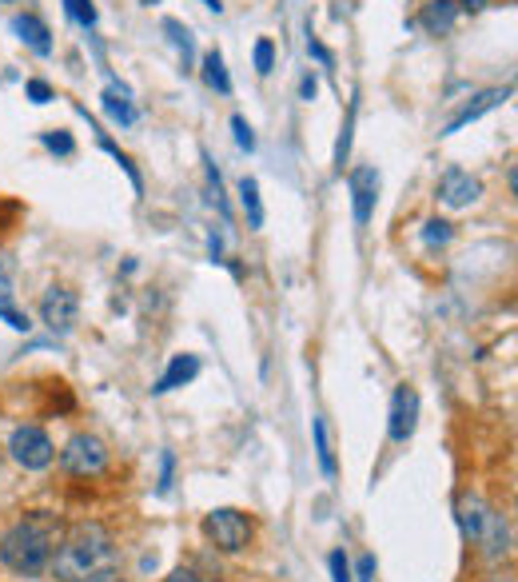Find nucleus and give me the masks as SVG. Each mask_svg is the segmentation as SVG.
<instances>
[{"mask_svg":"<svg viewBox=\"0 0 518 582\" xmlns=\"http://www.w3.org/2000/svg\"><path fill=\"white\" fill-rule=\"evenodd\" d=\"M56 535H60V523L52 515H32L24 523H16L4 539H0V563L24 579H36L52 567V555H56Z\"/></svg>","mask_w":518,"mask_h":582,"instance_id":"1","label":"nucleus"},{"mask_svg":"<svg viewBox=\"0 0 518 582\" xmlns=\"http://www.w3.org/2000/svg\"><path fill=\"white\" fill-rule=\"evenodd\" d=\"M116 559V547H112V535L100 527V523H84L76 527L52 555V575L60 582H84L88 575L112 567Z\"/></svg>","mask_w":518,"mask_h":582,"instance_id":"2","label":"nucleus"},{"mask_svg":"<svg viewBox=\"0 0 518 582\" xmlns=\"http://www.w3.org/2000/svg\"><path fill=\"white\" fill-rule=\"evenodd\" d=\"M60 467H64L68 475H80V479L100 475V471L108 467V447H104L96 435H72V439L64 443V451H60Z\"/></svg>","mask_w":518,"mask_h":582,"instance_id":"3","label":"nucleus"},{"mask_svg":"<svg viewBox=\"0 0 518 582\" xmlns=\"http://www.w3.org/2000/svg\"><path fill=\"white\" fill-rule=\"evenodd\" d=\"M204 531H208V539H212L220 551H228V555L244 551L248 539H252L248 515H240V511H232V507H216V511L204 519Z\"/></svg>","mask_w":518,"mask_h":582,"instance_id":"4","label":"nucleus"},{"mask_svg":"<svg viewBox=\"0 0 518 582\" xmlns=\"http://www.w3.org/2000/svg\"><path fill=\"white\" fill-rule=\"evenodd\" d=\"M8 451L24 471H44L56 459V447L40 427H16L12 439H8Z\"/></svg>","mask_w":518,"mask_h":582,"instance_id":"5","label":"nucleus"},{"mask_svg":"<svg viewBox=\"0 0 518 582\" xmlns=\"http://www.w3.org/2000/svg\"><path fill=\"white\" fill-rule=\"evenodd\" d=\"M76 315H80V299H76L72 291L68 288H48L44 291V299H40V319H44L56 335L72 331V327H76Z\"/></svg>","mask_w":518,"mask_h":582,"instance_id":"6","label":"nucleus"},{"mask_svg":"<svg viewBox=\"0 0 518 582\" xmlns=\"http://www.w3.org/2000/svg\"><path fill=\"white\" fill-rule=\"evenodd\" d=\"M375 200H379V168L363 164L351 172V204H355V224L367 228L375 216Z\"/></svg>","mask_w":518,"mask_h":582,"instance_id":"7","label":"nucleus"},{"mask_svg":"<svg viewBox=\"0 0 518 582\" xmlns=\"http://www.w3.org/2000/svg\"><path fill=\"white\" fill-rule=\"evenodd\" d=\"M415 427H419V391L403 383L395 391V399H391V423H387V431H391L395 443H407L415 435Z\"/></svg>","mask_w":518,"mask_h":582,"instance_id":"8","label":"nucleus"},{"mask_svg":"<svg viewBox=\"0 0 518 582\" xmlns=\"http://www.w3.org/2000/svg\"><path fill=\"white\" fill-rule=\"evenodd\" d=\"M479 196H483V184H479L471 172H463V168L443 172V180H439V200H443L447 208H471Z\"/></svg>","mask_w":518,"mask_h":582,"instance_id":"9","label":"nucleus"},{"mask_svg":"<svg viewBox=\"0 0 518 582\" xmlns=\"http://www.w3.org/2000/svg\"><path fill=\"white\" fill-rule=\"evenodd\" d=\"M507 96H511V88H491V92H479V96H475V100H471V104H467V108H463L455 120H447V128H443L439 136H455V132H463V128H467V124H475L483 112L499 108Z\"/></svg>","mask_w":518,"mask_h":582,"instance_id":"10","label":"nucleus"},{"mask_svg":"<svg viewBox=\"0 0 518 582\" xmlns=\"http://www.w3.org/2000/svg\"><path fill=\"white\" fill-rule=\"evenodd\" d=\"M12 32H16V40L28 44L36 56H48V52H52V32H48V24H44L40 16L20 12V16L12 20Z\"/></svg>","mask_w":518,"mask_h":582,"instance_id":"11","label":"nucleus"},{"mask_svg":"<svg viewBox=\"0 0 518 582\" xmlns=\"http://www.w3.org/2000/svg\"><path fill=\"white\" fill-rule=\"evenodd\" d=\"M455 20H459V4L455 0H431V4H423V16H419V24L431 36H447L455 28Z\"/></svg>","mask_w":518,"mask_h":582,"instance_id":"12","label":"nucleus"},{"mask_svg":"<svg viewBox=\"0 0 518 582\" xmlns=\"http://www.w3.org/2000/svg\"><path fill=\"white\" fill-rule=\"evenodd\" d=\"M196 375H200V359H196V355H176V359H172V367L160 375L156 391H160V395H168V391H176V387L192 383Z\"/></svg>","mask_w":518,"mask_h":582,"instance_id":"13","label":"nucleus"},{"mask_svg":"<svg viewBox=\"0 0 518 582\" xmlns=\"http://www.w3.org/2000/svg\"><path fill=\"white\" fill-rule=\"evenodd\" d=\"M475 543H483V551H487V559H503V555H507V543H511V531H507V523H503V515H495V511H491Z\"/></svg>","mask_w":518,"mask_h":582,"instance_id":"14","label":"nucleus"},{"mask_svg":"<svg viewBox=\"0 0 518 582\" xmlns=\"http://www.w3.org/2000/svg\"><path fill=\"white\" fill-rule=\"evenodd\" d=\"M487 515H491V507H487L483 499L467 495V499L459 503V523H463V535H467V539H479V531H483Z\"/></svg>","mask_w":518,"mask_h":582,"instance_id":"15","label":"nucleus"},{"mask_svg":"<svg viewBox=\"0 0 518 582\" xmlns=\"http://www.w3.org/2000/svg\"><path fill=\"white\" fill-rule=\"evenodd\" d=\"M100 104H104V112L116 120V124H136V108L128 104V88H108L104 96H100Z\"/></svg>","mask_w":518,"mask_h":582,"instance_id":"16","label":"nucleus"},{"mask_svg":"<svg viewBox=\"0 0 518 582\" xmlns=\"http://www.w3.org/2000/svg\"><path fill=\"white\" fill-rule=\"evenodd\" d=\"M204 80H208V88H216L220 96H228L232 92V76H228V68H224V56L212 48V52H204Z\"/></svg>","mask_w":518,"mask_h":582,"instance_id":"17","label":"nucleus"},{"mask_svg":"<svg viewBox=\"0 0 518 582\" xmlns=\"http://www.w3.org/2000/svg\"><path fill=\"white\" fill-rule=\"evenodd\" d=\"M240 204H244V212H248V224H252V228H263V200H259V184L252 176L240 180Z\"/></svg>","mask_w":518,"mask_h":582,"instance_id":"18","label":"nucleus"},{"mask_svg":"<svg viewBox=\"0 0 518 582\" xmlns=\"http://www.w3.org/2000/svg\"><path fill=\"white\" fill-rule=\"evenodd\" d=\"M311 431H315V455H319L323 475H335V451H331V439H327V423H323V419H315V423H311Z\"/></svg>","mask_w":518,"mask_h":582,"instance_id":"19","label":"nucleus"},{"mask_svg":"<svg viewBox=\"0 0 518 582\" xmlns=\"http://www.w3.org/2000/svg\"><path fill=\"white\" fill-rule=\"evenodd\" d=\"M451 236H455V232H451V224H447V220H427V224H423V240H427L431 248L451 244Z\"/></svg>","mask_w":518,"mask_h":582,"instance_id":"20","label":"nucleus"},{"mask_svg":"<svg viewBox=\"0 0 518 582\" xmlns=\"http://www.w3.org/2000/svg\"><path fill=\"white\" fill-rule=\"evenodd\" d=\"M252 60H256L259 76H267V72L275 68V44H271L267 36H259V40H256V52H252Z\"/></svg>","mask_w":518,"mask_h":582,"instance_id":"21","label":"nucleus"},{"mask_svg":"<svg viewBox=\"0 0 518 582\" xmlns=\"http://www.w3.org/2000/svg\"><path fill=\"white\" fill-rule=\"evenodd\" d=\"M164 32H172V44L184 52V60H192V32L180 20H164Z\"/></svg>","mask_w":518,"mask_h":582,"instance_id":"22","label":"nucleus"},{"mask_svg":"<svg viewBox=\"0 0 518 582\" xmlns=\"http://www.w3.org/2000/svg\"><path fill=\"white\" fill-rule=\"evenodd\" d=\"M64 8H68V16H72L76 24H84V28L96 24V8H92V0H64Z\"/></svg>","mask_w":518,"mask_h":582,"instance_id":"23","label":"nucleus"},{"mask_svg":"<svg viewBox=\"0 0 518 582\" xmlns=\"http://www.w3.org/2000/svg\"><path fill=\"white\" fill-rule=\"evenodd\" d=\"M232 132H236V144L244 152H256V132H252V124L244 116H232Z\"/></svg>","mask_w":518,"mask_h":582,"instance_id":"24","label":"nucleus"},{"mask_svg":"<svg viewBox=\"0 0 518 582\" xmlns=\"http://www.w3.org/2000/svg\"><path fill=\"white\" fill-rule=\"evenodd\" d=\"M40 140H44V148H48V152H60V156H72V152H76V144H72V136H68V132H44Z\"/></svg>","mask_w":518,"mask_h":582,"instance_id":"25","label":"nucleus"},{"mask_svg":"<svg viewBox=\"0 0 518 582\" xmlns=\"http://www.w3.org/2000/svg\"><path fill=\"white\" fill-rule=\"evenodd\" d=\"M24 92H28V100H32V104H48V100H56L52 84H44V80H28V84H24Z\"/></svg>","mask_w":518,"mask_h":582,"instance_id":"26","label":"nucleus"},{"mask_svg":"<svg viewBox=\"0 0 518 582\" xmlns=\"http://www.w3.org/2000/svg\"><path fill=\"white\" fill-rule=\"evenodd\" d=\"M0 319H4L12 331H28V327H32L28 315H20V311H12V307H0Z\"/></svg>","mask_w":518,"mask_h":582,"instance_id":"27","label":"nucleus"},{"mask_svg":"<svg viewBox=\"0 0 518 582\" xmlns=\"http://www.w3.org/2000/svg\"><path fill=\"white\" fill-rule=\"evenodd\" d=\"M331 575H335V582H351V571H347V555H343V551H335V555H331Z\"/></svg>","mask_w":518,"mask_h":582,"instance_id":"28","label":"nucleus"},{"mask_svg":"<svg viewBox=\"0 0 518 582\" xmlns=\"http://www.w3.org/2000/svg\"><path fill=\"white\" fill-rule=\"evenodd\" d=\"M307 52H311V56H315L319 64H327V68H331V52H327V48H323V44H319L315 36H307Z\"/></svg>","mask_w":518,"mask_h":582,"instance_id":"29","label":"nucleus"},{"mask_svg":"<svg viewBox=\"0 0 518 582\" xmlns=\"http://www.w3.org/2000/svg\"><path fill=\"white\" fill-rule=\"evenodd\" d=\"M355 579L375 582V559H371V555H363V559H359V575H355Z\"/></svg>","mask_w":518,"mask_h":582,"instance_id":"30","label":"nucleus"},{"mask_svg":"<svg viewBox=\"0 0 518 582\" xmlns=\"http://www.w3.org/2000/svg\"><path fill=\"white\" fill-rule=\"evenodd\" d=\"M299 92H303V100H315V92H319V80H315V76H303Z\"/></svg>","mask_w":518,"mask_h":582,"instance_id":"31","label":"nucleus"},{"mask_svg":"<svg viewBox=\"0 0 518 582\" xmlns=\"http://www.w3.org/2000/svg\"><path fill=\"white\" fill-rule=\"evenodd\" d=\"M172 487V455H164V471H160V495Z\"/></svg>","mask_w":518,"mask_h":582,"instance_id":"32","label":"nucleus"},{"mask_svg":"<svg viewBox=\"0 0 518 582\" xmlns=\"http://www.w3.org/2000/svg\"><path fill=\"white\" fill-rule=\"evenodd\" d=\"M84 582H120V575L112 571V567H104V571H96V575H88Z\"/></svg>","mask_w":518,"mask_h":582,"instance_id":"33","label":"nucleus"},{"mask_svg":"<svg viewBox=\"0 0 518 582\" xmlns=\"http://www.w3.org/2000/svg\"><path fill=\"white\" fill-rule=\"evenodd\" d=\"M164 582H200L196 579V571H188V567H180V571H172V575H168V579Z\"/></svg>","mask_w":518,"mask_h":582,"instance_id":"34","label":"nucleus"},{"mask_svg":"<svg viewBox=\"0 0 518 582\" xmlns=\"http://www.w3.org/2000/svg\"><path fill=\"white\" fill-rule=\"evenodd\" d=\"M491 0H459V12H483Z\"/></svg>","mask_w":518,"mask_h":582,"instance_id":"35","label":"nucleus"},{"mask_svg":"<svg viewBox=\"0 0 518 582\" xmlns=\"http://www.w3.org/2000/svg\"><path fill=\"white\" fill-rule=\"evenodd\" d=\"M204 4H208L212 12H224V4H220V0H204Z\"/></svg>","mask_w":518,"mask_h":582,"instance_id":"36","label":"nucleus"},{"mask_svg":"<svg viewBox=\"0 0 518 582\" xmlns=\"http://www.w3.org/2000/svg\"><path fill=\"white\" fill-rule=\"evenodd\" d=\"M140 4H160V0H140Z\"/></svg>","mask_w":518,"mask_h":582,"instance_id":"37","label":"nucleus"}]
</instances>
